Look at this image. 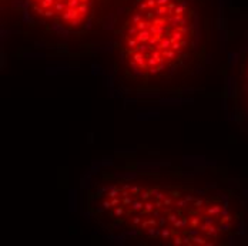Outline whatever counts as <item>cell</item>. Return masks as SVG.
I'll list each match as a JSON object with an SVG mask.
<instances>
[{
	"label": "cell",
	"mask_w": 248,
	"mask_h": 246,
	"mask_svg": "<svg viewBox=\"0 0 248 246\" xmlns=\"http://www.w3.org/2000/svg\"><path fill=\"white\" fill-rule=\"evenodd\" d=\"M90 219L130 245H230L248 206L228 183L200 172L108 168L86 189Z\"/></svg>",
	"instance_id": "6da1fadb"
},
{
	"label": "cell",
	"mask_w": 248,
	"mask_h": 246,
	"mask_svg": "<svg viewBox=\"0 0 248 246\" xmlns=\"http://www.w3.org/2000/svg\"><path fill=\"white\" fill-rule=\"evenodd\" d=\"M218 0H121L111 29L114 81L127 94L175 93L208 61Z\"/></svg>",
	"instance_id": "7a4b0ae2"
},
{
	"label": "cell",
	"mask_w": 248,
	"mask_h": 246,
	"mask_svg": "<svg viewBox=\"0 0 248 246\" xmlns=\"http://www.w3.org/2000/svg\"><path fill=\"white\" fill-rule=\"evenodd\" d=\"M121 0H11L7 10L43 37L86 41L108 36Z\"/></svg>",
	"instance_id": "3957f363"
},
{
	"label": "cell",
	"mask_w": 248,
	"mask_h": 246,
	"mask_svg": "<svg viewBox=\"0 0 248 246\" xmlns=\"http://www.w3.org/2000/svg\"><path fill=\"white\" fill-rule=\"evenodd\" d=\"M232 105L240 124L248 127V33L232 70Z\"/></svg>",
	"instance_id": "277c9868"
}]
</instances>
